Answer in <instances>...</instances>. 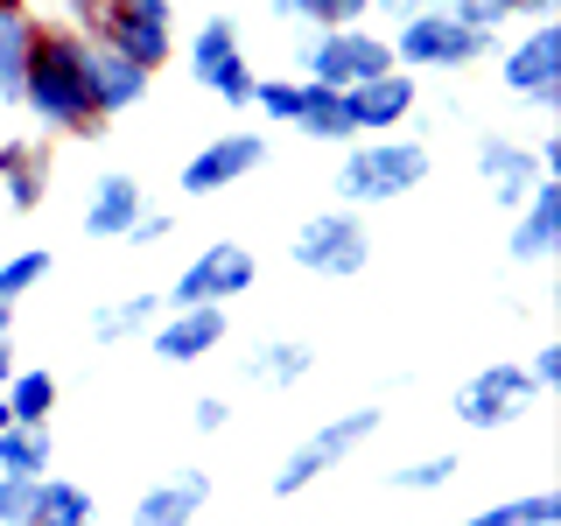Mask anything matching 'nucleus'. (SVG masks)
<instances>
[{
  "label": "nucleus",
  "instance_id": "412c9836",
  "mask_svg": "<svg viewBox=\"0 0 561 526\" xmlns=\"http://www.w3.org/2000/svg\"><path fill=\"white\" fill-rule=\"evenodd\" d=\"M28 49H35V14L22 8V0H0V99L8 105H22Z\"/></svg>",
  "mask_w": 561,
  "mask_h": 526
},
{
  "label": "nucleus",
  "instance_id": "e433bc0d",
  "mask_svg": "<svg viewBox=\"0 0 561 526\" xmlns=\"http://www.w3.org/2000/svg\"><path fill=\"white\" fill-rule=\"evenodd\" d=\"M225 421H232V408H225L218 393H204L197 408H190V428H197V435H225Z\"/></svg>",
  "mask_w": 561,
  "mask_h": 526
},
{
  "label": "nucleus",
  "instance_id": "c85d7f7f",
  "mask_svg": "<svg viewBox=\"0 0 561 526\" xmlns=\"http://www.w3.org/2000/svg\"><path fill=\"white\" fill-rule=\"evenodd\" d=\"M280 22H316V28H358L373 0H274Z\"/></svg>",
  "mask_w": 561,
  "mask_h": 526
},
{
  "label": "nucleus",
  "instance_id": "f257e3e1",
  "mask_svg": "<svg viewBox=\"0 0 561 526\" xmlns=\"http://www.w3.org/2000/svg\"><path fill=\"white\" fill-rule=\"evenodd\" d=\"M22 105L35 113L43 134L92 140L105 119L92 105V70H84V35L78 28H35L28 70H22Z\"/></svg>",
  "mask_w": 561,
  "mask_h": 526
},
{
  "label": "nucleus",
  "instance_id": "a19ab883",
  "mask_svg": "<svg viewBox=\"0 0 561 526\" xmlns=\"http://www.w3.org/2000/svg\"><path fill=\"white\" fill-rule=\"evenodd\" d=\"M8 330H14V302H0V344H8Z\"/></svg>",
  "mask_w": 561,
  "mask_h": 526
},
{
  "label": "nucleus",
  "instance_id": "c9c22d12",
  "mask_svg": "<svg viewBox=\"0 0 561 526\" xmlns=\"http://www.w3.org/2000/svg\"><path fill=\"white\" fill-rule=\"evenodd\" d=\"M526 379H534V393H554L561 386V344H540L534 365H526Z\"/></svg>",
  "mask_w": 561,
  "mask_h": 526
},
{
  "label": "nucleus",
  "instance_id": "bb28decb",
  "mask_svg": "<svg viewBox=\"0 0 561 526\" xmlns=\"http://www.w3.org/2000/svg\"><path fill=\"white\" fill-rule=\"evenodd\" d=\"M57 443L49 428H0V478H43Z\"/></svg>",
  "mask_w": 561,
  "mask_h": 526
},
{
  "label": "nucleus",
  "instance_id": "ddd939ff",
  "mask_svg": "<svg viewBox=\"0 0 561 526\" xmlns=\"http://www.w3.org/2000/svg\"><path fill=\"white\" fill-rule=\"evenodd\" d=\"M478 175L491 183V204L513 218V210L534 197V183H540V162H534V148H519L513 134H478Z\"/></svg>",
  "mask_w": 561,
  "mask_h": 526
},
{
  "label": "nucleus",
  "instance_id": "72a5a7b5",
  "mask_svg": "<svg viewBox=\"0 0 561 526\" xmlns=\"http://www.w3.org/2000/svg\"><path fill=\"white\" fill-rule=\"evenodd\" d=\"M28 499L35 478H0V526H28Z\"/></svg>",
  "mask_w": 561,
  "mask_h": 526
},
{
  "label": "nucleus",
  "instance_id": "423d86ee",
  "mask_svg": "<svg viewBox=\"0 0 561 526\" xmlns=\"http://www.w3.org/2000/svg\"><path fill=\"white\" fill-rule=\"evenodd\" d=\"M295 64H302L309 84L351 92V84H365V78H386V70H393V49H386V35H373V28H316V35H302Z\"/></svg>",
  "mask_w": 561,
  "mask_h": 526
},
{
  "label": "nucleus",
  "instance_id": "2eb2a0df",
  "mask_svg": "<svg viewBox=\"0 0 561 526\" xmlns=\"http://www.w3.org/2000/svg\"><path fill=\"white\" fill-rule=\"evenodd\" d=\"M414 105H421V78H408V70H386V78H365L344 92V113L358 134H393Z\"/></svg>",
  "mask_w": 561,
  "mask_h": 526
},
{
  "label": "nucleus",
  "instance_id": "79ce46f5",
  "mask_svg": "<svg viewBox=\"0 0 561 526\" xmlns=\"http://www.w3.org/2000/svg\"><path fill=\"white\" fill-rule=\"evenodd\" d=\"M0 428H14V414H8V400H0Z\"/></svg>",
  "mask_w": 561,
  "mask_h": 526
},
{
  "label": "nucleus",
  "instance_id": "7ed1b4c3",
  "mask_svg": "<svg viewBox=\"0 0 561 526\" xmlns=\"http://www.w3.org/2000/svg\"><path fill=\"white\" fill-rule=\"evenodd\" d=\"M386 49H393V70H463V64L491 57V35L456 22L449 8H414Z\"/></svg>",
  "mask_w": 561,
  "mask_h": 526
},
{
  "label": "nucleus",
  "instance_id": "5701e85b",
  "mask_svg": "<svg viewBox=\"0 0 561 526\" xmlns=\"http://www.w3.org/2000/svg\"><path fill=\"white\" fill-rule=\"evenodd\" d=\"M92 491L70 484V478H35V499H28V526H92Z\"/></svg>",
  "mask_w": 561,
  "mask_h": 526
},
{
  "label": "nucleus",
  "instance_id": "ea45409f",
  "mask_svg": "<svg viewBox=\"0 0 561 526\" xmlns=\"http://www.w3.org/2000/svg\"><path fill=\"white\" fill-rule=\"evenodd\" d=\"M127 8H140V14H169V0H127Z\"/></svg>",
  "mask_w": 561,
  "mask_h": 526
},
{
  "label": "nucleus",
  "instance_id": "f8f14e48",
  "mask_svg": "<svg viewBox=\"0 0 561 526\" xmlns=\"http://www.w3.org/2000/svg\"><path fill=\"white\" fill-rule=\"evenodd\" d=\"M260 162H267V140L260 134H218L183 162V190L190 197H218V190H232L239 175H253Z\"/></svg>",
  "mask_w": 561,
  "mask_h": 526
},
{
  "label": "nucleus",
  "instance_id": "20e7f679",
  "mask_svg": "<svg viewBox=\"0 0 561 526\" xmlns=\"http://www.w3.org/2000/svg\"><path fill=\"white\" fill-rule=\"evenodd\" d=\"M288 260L302 274H316V281H351V274H365V260H373V232L358 225V210L330 204V210H316V218L295 225Z\"/></svg>",
  "mask_w": 561,
  "mask_h": 526
},
{
  "label": "nucleus",
  "instance_id": "9d476101",
  "mask_svg": "<svg viewBox=\"0 0 561 526\" xmlns=\"http://www.w3.org/2000/svg\"><path fill=\"white\" fill-rule=\"evenodd\" d=\"M534 400H540V393H534V379H526V365L505 358V365H484L470 386H456L449 408H456V421H463V428L491 435V428H505V421H519Z\"/></svg>",
  "mask_w": 561,
  "mask_h": 526
},
{
  "label": "nucleus",
  "instance_id": "4c0bfd02",
  "mask_svg": "<svg viewBox=\"0 0 561 526\" xmlns=\"http://www.w3.org/2000/svg\"><path fill=\"white\" fill-rule=\"evenodd\" d=\"M373 8H386V14H400V22H408V14L421 8V0H373Z\"/></svg>",
  "mask_w": 561,
  "mask_h": 526
},
{
  "label": "nucleus",
  "instance_id": "f704fd0d",
  "mask_svg": "<svg viewBox=\"0 0 561 526\" xmlns=\"http://www.w3.org/2000/svg\"><path fill=\"white\" fill-rule=\"evenodd\" d=\"M175 232V218H169V210H140V218L127 225V245H162Z\"/></svg>",
  "mask_w": 561,
  "mask_h": 526
},
{
  "label": "nucleus",
  "instance_id": "9b49d317",
  "mask_svg": "<svg viewBox=\"0 0 561 526\" xmlns=\"http://www.w3.org/2000/svg\"><path fill=\"white\" fill-rule=\"evenodd\" d=\"M505 92L534 113H561V22H534L526 43L505 49Z\"/></svg>",
  "mask_w": 561,
  "mask_h": 526
},
{
  "label": "nucleus",
  "instance_id": "473e14b6",
  "mask_svg": "<svg viewBox=\"0 0 561 526\" xmlns=\"http://www.w3.org/2000/svg\"><path fill=\"white\" fill-rule=\"evenodd\" d=\"M253 105L280 127H295V113H302V78H253Z\"/></svg>",
  "mask_w": 561,
  "mask_h": 526
},
{
  "label": "nucleus",
  "instance_id": "7c9ffc66",
  "mask_svg": "<svg viewBox=\"0 0 561 526\" xmlns=\"http://www.w3.org/2000/svg\"><path fill=\"white\" fill-rule=\"evenodd\" d=\"M554 8H561V0H456L449 14H456V22H470V28H484V35H491V28L505 22V14H540V22H548Z\"/></svg>",
  "mask_w": 561,
  "mask_h": 526
},
{
  "label": "nucleus",
  "instance_id": "6ab92c4d",
  "mask_svg": "<svg viewBox=\"0 0 561 526\" xmlns=\"http://www.w3.org/2000/svg\"><path fill=\"white\" fill-rule=\"evenodd\" d=\"M49 197V140H0V204L35 210Z\"/></svg>",
  "mask_w": 561,
  "mask_h": 526
},
{
  "label": "nucleus",
  "instance_id": "c756f323",
  "mask_svg": "<svg viewBox=\"0 0 561 526\" xmlns=\"http://www.w3.org/2000/svg\"><path fill=\"white\" fill-rule=\"evenodd\" d=\"M49 267H57L49 245H22V253H8V260H0V302H22L28 288H43Z\"/></svg>",
  "mask_w": 561,
  "mask_h": 526
},
{
  "label": "nucleus",
  "instance_id": "dca6fc26",
  "mask_svg": "<svg viewBox=\"0 0 561 526\" xmlns=\"http://www.w3.org/2000/svg\"><path fill=\"white\" fill-rule=\"evenodd\" d=\"M225 330H232L225 302L169 309V323H154V358H169V365H197V358H210V351L225 344Z\"/></svg>",
  "mask_w": 561,
  "mask_h": 526
},
{
  "label": "nucleus",
  "instance_id": "f3484780",
  "mask_svg": "<svg viewBox=\"0 0 561 526\" xmlns=\"http://www.w3.org/2000/svg\"><path fill=\"white\" fill-rule=\"evenodd\" d=\"M210 505V470H169L162 484L140 491L134 526H190Z\"/></svg>",
  "mask_w": 561,
  "mask_h": 526
},
{
  "label": "nucleus",
  "instance_id": "0eeeda50",
  "mask_svg": "<svg viewBox=\"0 0 561 526\" xmlns=\"http://www.w3.org/2000/svg\"><path fill=\"white\" fill-rule=\"evenodd\" d=\"M379 435V408H351L337 421H323V428L309 435V443H295L288 456H280V470H274V499H295V491H309L323 470H337L358 443H373Z\"/></svg>",
  "mask_w": 561,
  "mask_h": 526
},
{
  "label": "nucleus",
  "instance_id": "a211bd4d",
  "mask_svg": "<svg viewBox=\"0 0 561 526\" xmlns=\"http://www.w3.org/2000/svg\"><path fill=\"white\" fill-rule=\"evenodd\" d=\"M84 70H92V105H99V119L134 113V105L148 99V78H154V70L113 57V49H99V43H84Z\"/></svg>",
  "mask_w": 561,
  "mask_h": 526
},
{
  "label": "nucleus",
  "instance_id": "6e6552de",
  "mask_svg": "<svg viewBox=\"0 0 561 526\" xmlns=\"http://www.w3.org/2000/svg\"><path fill=\"white\" fill-rule=\"evenodd\" d=\"M190 78L225 105H253V64H245V49H239L232 14H210V22L190 35Z\"/></svg>",
  "mask_w": 561,
  "mask_h": 526
},
{
  "label": "nucleus",
  "instance_id": "cd10ccee",
  "mask_svg": "<svg viewBox=\"0 0 561 526\" xmlns=\"http://www.w3.org/2000/svg\"><path fill=\"white\" fill-rule=\"evenodd\" d=\"M561 519V499L554 491H526V499H505V505H484V513L456 519V526H554Z\"/></svg>",
  "mask_w": 561,
  "mask_h": 526
},
{
  "label": "nucleus",
  "instance_id": "1a4fd4ad",
  "mask_svg": "<svg viewBox=\"0 0 561 526\" xmlns=\"http://www.w3.org/2000/svg\"><path fill=\"white\" fill-rule=\"evenodd\" d=\"M253 253H245L239 239H218V245H204L197 260H190L183 274L169 281V295H162V309H197V302H232V295L253 288Z\"/></svg>",
  "mask_w": 561,
  "mask_h": 526
},
{
  "label": "nucleus",
  "instance_id": "b1692460",
  "mask_svg": "<svg viewBox=\"0 0 561 526\" xmlns=\"http://www.w3.org/2000/svg\"><path fill=\"white\" fill-rule=\"evenodd\" d=\"M309 365H316V351L309 344H295V338H267V344H253V358L239 365L253 386H302L309 379Z\"/></svg>",
  "mask_w": 561,
  "mask_h": 526
},
{
  "label": "nucleus",
  "instance_id": "2f4dec72",
  "mask_svg": "<svg viewBox=\"0 0 561 526\" xmlns=\"http://www.w3.org/2000/svg\"><path fill=\"white\" fill-rule=\"evenodd\" d=\"M456 456H421V464H400V470H386V484L393 491H449L456 484Z\"/></svg>",
  "mask_w": 561,
  "mask_h": 526
},
{
  "label": "nucleus",
  "instance_id": "393cba45",
  "mask_svg": "<svg viewBox=\"0 0 561 526\" xmlns=\"http://www.w3.org/2000/svg\"><path fill=\"white\" fill-rule=\"evenodd\" d=\"M162 323V295H127V302H105V309H92V338L99 344H127V338H140V330H154Z\"/></svg>",
  "mask_w": 561,
  "mask_h": 526
},
{
  "label": "nucleus",
  "instance_id": "aec40b11",
  "mask_svg": "<svg viewBox=\"0 0 561 526\" xmlns=\"http://www.w3.org/2000/svg\"><path fill=\"white\" fill-rule=\"evenodd\" d=\"M148 210V197H140V183L127 169H113V175H99V190H92V204H84V239H127V225Z\"/></svg>",
  "mask_w": 561,
  "mask_h": 526
},
{
  "label": "nucleus",
  "instance_id": "4be33fe9",
  "mask_svg": "<svg viewBox=\"0 0 561 526\" xmlns=\"http://www.w3.org/2000/svg\"><path fill=\"white\" fill-rule=\"evenodd\" d=\"M0 400H8L14 428H49V414H57V373H43V365H14V379L0 386Z\"/></svg>",
  "mask_w": 561,
  "mask_h": 526
},
{
  "label": "nucleus",
  "instance_id": "58836bf2",
  "mask_svg": "<svg viewBox=\"0 0 561 526\" xmlns=\"http://www.w3.org/2000/svg\"><path fill=\"white\" fill-rule=\"evenodd\" d=\"M14 379V344H0V386Z\"/></svg>",
  "mask_w": 561,
  "mask_h": 526
},
{
  "label": "nucleus",
  "instance_id": "4468645a",
  "mask_svg": "<svg viewBox=\"0 0 561 526\" xmlns=\"http://www.w3.org/2000/svg\"><path fill=\"white\" fill-rule=\"evenodd\" d=\"M561 245V175H540L534 197L513 210V239H505V253L519 260V267H540V260H554Z\"/></svg>",
  "mask_w": 561,
  "mask_h": 526
},
{
  "label": "nucleus",
  "instance_id": "39448f33",
  "mask_svg": "<svg viewBox=\"0 0 561 526\" xmlns=\"http://www.w3.org/2000/svg\"><path fill=\"white\" fill-rule=\"evenodd\" d=\"M70 14H78L84 43L113 49V57H127L140 70L169 64V14H140V8H127V0H70Z\"/></svg>",
  "mask_w": 561,
  "mask_h": 526
},
{
  "label": "nucleus",
  "instance_id": "f03ea898",
  "mask_svg": "<svg viewBox=\"0 0 561 526\" xmlns=\"http://www.w3.org/2000/svg\"><path fill=\"white\" fill-rule=\"evenodd\" d=\"M428 183V148L408 134H393V140H365V148H351L344 162H337V197L344 210L351 204H393V197H408V190Z\"/></svg>",
  "mask_w": 561,
  "mask_h": 526
},
{
  "label": "nucleus",
  "instance_id": "a878e982",
  "mask_svg": "<svg viewBox=\"0 0 561 526\" xmlns=\"http://www.w3.org/2000/svg\"><path fill=\"white\" fill-rule=\"evenodd\" d=\"M295 134H309V140H351L358 127H351V113H344V92L302 78V113H295Z\"/></svg>",
  "mask_w": 561,
  "mask_h": 526
}]
</instances>
